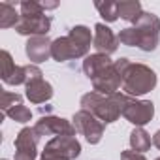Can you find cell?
Returning <instances> with one entry per match:
<instances>
[{
    "label": "cell",
    "mask_w": 160,
    "mask_h": 160,
    "mask_svg": "<svg viewBox=\"0 0 160 160\" xmlns=\"http://www.w3.org/2000/svg\"><path fill=\"white\" fill-rule=\"evenodd\" d=\"M126 98H128V94H124V92H115L111 96H104V94L91 91L81 96V109L91 111L104 124H111L122 115Z\"/></svg>",
    "instance_id": "cell-1"
},
{
    "label": "cell",
    "mask_w": 160,
    "mask_h": 160,
    "mask_svg": "<svg viewBox=\"0 0 160 160\" xmlns=\"http://www.w3.org/2000/svg\"><path fill=\"white\" fill-rule=\"evenodd\" d=\"M154 87H156V73L147 64L132 62L122 75V91H124V94H128L132 98L143 96V94L151 92Z\"/></svg>",
    "instance_id": "cell-2"
},
{
    "label": "cell",
    "mask_w": 160,
    "mask_h": 160,
    "mask_svg": "<svg viewBox=\"0 0 160 160\" xmlns=\"http://www.w3.org/2000/svg\"><path fill=\"white\" fill-rule=\"evenodd\" d=\"M81 154V143L75 136H55L45 143L40 160H75Z\"/></svg>",
    "instance_id": "cell-3"
},
{
    "label": "cell",
    "mask_w": 160,
    "mask_h": 160,
    "mask_svg": "<svg viewBox=\"0 0 160 160\" xmlns=\"http://www.w3.org/2000/svg\"><path fill=\"white\" fill-rule=\"evenodd\" d=\"M134 28H138L139 32V38H141V43H139V49L141 51H154L158 47V42H160V17L151 13V12H143L138 21L134 23Z\"/></svg>",
    "instance_id": "cell-4"
},
{
    "label": "cell",
    "mask_w": 160,
    "mask_h": 160,
    "mask_svg": "<svg viewBox=\"0 0 160 160\" xmlns=\"http://www.w3.org/2000/svg\"><path fill=\"white\" fill-rule=\"evenodd\" d=\"M72 122H73L75 130L81 134V136H85V139H87L91 145H96V143L102 141L104 130H106V128H104V122H102L100 119H96L91 111L79 109L77 113H73Z\"/></svg>",
    "instance_id": "cell-5"
},
{
    "label": "cell",
    "mask_w": 160,
    "mask_h": 160,
    "mask_svg": "<svg viewBox=\"0 0 160 160\" xmlns=\"http://www.w3.org/2000/svg\"><path fill=\"white\" fill-rule=\"evenodd\" d=\"M122 117L128 122H132L136 128L138 126L143 128L154 117V104L151 100H138V98L128 96L122 108Z\"/></svg>",
    "instance_id": "cell-6"
},
{
    "label": "cell",
    "mask_w": 160,
    "mask_h": 160,
    "mask_svg": "<svg viewBox=\"0 0 160 160\" xmlns=\"http://www.w3.org/2000/svg\"><path fill=\"white\" fill-rule=\"evenodd\" d=\"M36 134L42 136H75V126L73 122L62 119V117H55V115H45L42 117L36 124H34Z\"/></svg>",
    "instance_id": "cell-7"
},
{
    "label": "cell",
    "mask_w": 160,
    "mask_h": 160,
    "mask_svg": "<svg viewBox=\"0 0 160 160\" xmlns=\"http://www.w3.org/2000/svg\"><path fill=\"white\" fill-rule=\"evenodd\" d=\"M38 139L34 128L25 126L15 136V158L13 160H36L38 156Z\"/></svg>",
    "instance_id": "cell-8"
},
{
    "label": "cell",
    "mask_w": 160,
    "mask_h": 160,
    "mask_svg": "<svg viewBox=\"0 0 160 160\" xmlns=\"http://www.w3.org/2000/svg\"><path fill=\"white\" fill-rule=\"evenodd\" d=\"M92 87H94V92L104 94V96H111L119 92V89L122 87V75L115 68V62L108 70H104L98 77L92 79Z\"/></svg>",
    "instance_id": "cell-9"
},
{
    "label": "cell",
    "mask_w": 160,
    "mask_h": 160,
    "mask_svg": "<svg viewBox=\"0 0 160 160\" xmlns=\"http://www.w3.org/2000/svg\"><path fill=\"white\" fill-rule=\"evenodd\" d=\"M17 34L21 36H47V32L51 30V17L49 15H38V17H23L15 27Z\"/></svg>",
    "instance_id": "cell-10"
},
{
    "label": "cell",
    "mask_w": 160,
    "mask_h": 160,
    "mask_svg": "<svg viewBox=\"0 0 160 160\" xmlns=\"http://www.w3.org/2000/svg\"><path fill=\"white\" fill-rule=\"evenodd\" d=\"M51 57L57 60V62H66V60H72V58H81V57H87V53L83 49H79L73 40L70 36H60L57 40H53V45H51Z\"/></svg>",
    "instance_id": "cell-11"
},
{
    "label": "cell",
    "mask_w": 160,
    "mask_h": 160,
    "mask_svg": "<svg viewBox=\"0 0 160 160\" xmlns=\"http://www.w3.org/2000/svg\"><path fill=\"white\" fill-rule=\"evenodd\" d=\"M96 53H102V55H111L117 51L119 47V38L115 36V32L104 25V23H96L94 25V42H92Z\"/></svg>",
    "instance_id": "cell-12"
},
{
    "label": "cell",
    "mask_w": 160,
    "mask_h": 160,
    "mask_svg": "<svg viewBox=\"0 0 160 160\" xmlns=\"http://www.w3.org/2000/svg\"><path fill=\"white\" fill-rule=\"evenodd\" d=\"M51 45H53V40H49V36H34V38H28L25 45V53L32 64H40L51 57Z\"/></svg>",
    "instance_id": "cell-13"
},
{
    "label": "cell",
    "mask_w": 160,
    "mask_h": 160,
    "mask_svg": "<svg viewBox=\"0 0 160 160\" xmlns=\"http://www.w3.org/2000/svg\"><path fill=\"white\" fill-rule=\"evenodd\" d=\"M25 89H27L25 94H27V98L32 104H43V102H47V100L53 98V87H51L49 81H45L43 77L28 81L25 85Z\"/></svg>",
    "instance_id": "cell-14"
},
{
    "label": "cell",
    "mask_w": 160,
    "mask_h": 160,
    "mask_svg": "<svg viewBox=\"0 0 160 160\" xmlns=\"http://www.w3.org/2000/svg\"><path fill=\"white\" fill-rule=\"evenodd\" d=\"M113 62H115V60H111L109 55L92 53V55H87V57H85V60H83V72H85V75L92 81L94 77H98V75H100L104 70H108Z\"/></svg>",
    "instance_id": "cell-15"
},
{
    "label": "cell",
    "mask_w": 160,
    "mask_h": 160,
    "mask_svg": "<svg viewBox=\"0 0 160 160\" xmlns=\"http://www.w3.org/2000/svg\"><path fill=\"white\" fill-rule=\"evenodd\" d=\"M68 36L73 40V43H75L79 49H83V51L89 55L91 43L94 42V36H92V32H91L89 27H85V25H75V27H72V30H70Z\"/></svg>",
    "instance_id": "cell-16"
},
{
    "label": "cell",
    "mask_w": 160,
    "mask_h": 160,
    "mask_svg": "<svg viewBox=\"0 0 160 160\" xmlns=\"http://www.w3.org/2000/svg\"><path fill=\"white\" fill-rule=\"evenodd\" d=\"M117 4H119V17L128 23H136L138 17L143 13L141 4L138 0H122V2H117Z\"/></svg>",
    "instance_id": "cell-17"
},
{
    "label": "cell",
    "mask_w": 160,
    "mask_h": 160,
    "mask_svg": "<svg viewBox=\"0 0 160 160\" xmlns=\"http://www.w3.org/2000/svg\"><path fill=\"white\" fill-rule=\"evenodd\" d=\"M21 15L10 2H0V28H12L17 27Z\"/></svg>",
    "instance_id": "cell-18"
},
{
    "label": "cell",
    "mask_w": 160,
    "mask_h": 160,
    "mask_svg": "<svg viewBox=\"0 0 160 160\" xmlns=\"http://www.w3.org/2000/svg\"><path fill=\"white\" fill-rule=\"evenodd\" d=\"M130 147L132 151H138V152H145L151 149V136L143 130V128H134L130 132Z\"/></svg>",
    "instance_id": "cell-19"
},
{
    "label": "cell",
    "mask_w": 160,
    "mask_h": 160,
    "mask_svg": "<svg viewBox=\"0 0 160 160\" xmlns=\"http://www.w3.org/2000/svg\"><path fill=\"white\" fill-rule=\"evenodd\" d=\"M94 8L104 17L106 23H115L119 19V4L117 2H94Z\"/></svg>",
    "instance_id": "cell-20"
},
{
    "label": "cell",
    "mask_w": 160,
    "mask_h": 160,
    "mask_svg": "<svg viewBox=\"0 0 160 160\" xmlns=\"http://www.w3.org/2000/svg\"><path fill=\"white\" fill-rule=\"evenodd\" d=\"M117 38H119V43H122V45H126V47H139V43H141L139 32H138V28H134V27L122 28V30L117 34Z\"/></svg>",
    "instance_id": "cell-21"
},
{
    "label": "cell",
    "mask_w": 160,
    "mask_h": 160,
    "mask_svg": "<svg viewBox=\"0 0 160 160\" xmlns=\"http://www.w3.org/2000/svg\"><path fill=\"white\" fill-rule=\"evenodd\" d=\"M4 115H8L12 121H15V122H21V124H25V122L32 121V111H30L27 106H23V104L10 108L8 111H4Z\"/></svg>",
    "instance_id": "cell-22"
},
{
    "label": "cell",
    "mask_w": 160,
    "mask_h": 160,
    "mask_svg": "<svg viewBox=\"0 0 160 160\" xmlns=\"http://www.w3.org/2000/svg\"><path fill=\"white\" fill-rule=\"evenodd\" d=\"M21 8V15L23 17H38V15H45L43 12V6L40 2H36V0H23V2L19 4Z\"/></svg>",
    "instance_id": "cell-23"
},
{
    "label": "cell",
    "mask_w": 160,
    "mask_h": 160,
    "mask_svg": "<svg viewBox=\"0 0 160 160\" xmlns=\"http://www.w3.org/2000/svg\"><path fill=\"white\" fill-rule=\"evenodd\" d=\"M0 64H2V70H0V75H2V81H6V79L13 73V70L17 68V64L13 62V58H12V55H10V51H2L0 53Z\"/></svg>",
    "instance_id": "cell-24"
},
{
    "label": "cell",
    "mask_w": 160,
    "mask_h": 160,
    "mask_svg": "<svg viewBox=\"0 0 160 160\" xmlns=\"http://www.w3.org/2000/svg\"><path fill=\"white\" fill-rule=\"evenodd\" d=\"M27 77H28V73H27V66H17L15 70H13V73L6 79V85H12V87H17V85H27Z\"/></svg>",
    "instance_id": "cell-25"
},
{
    "label": "cell",
    "mask_w": 160,
    "mask_h": 160,
    "mask_svg": "<svg viewBox=\"0 0 160 160\" xmlns=\"http://www.w3.org/2000/svg\"><path fill=\"white\" fill-rule=\"evenodd\" d=\"M19 104H23V98H21L17 92L2 91V104H0V108H2V113L8 111V109L13 108V106H19Z\"/></svg>",
    "instance_id": "cell-26"
},
{
    "label": "cell",
    "mask_w": 160,
    "mask_h": 160,
    "mask_svg": "<svg viewBox=\"0 0 160 160\" xmlns=\"http://www.w3.org/2000/svg\"><path fill=\"white\" fill-rule=\"evenodd\" d=\"M121 160H147L143 152H138V151H122L121 152Z\"/></svg>",
    "instance_id": "cell-27"
},
{
    "label": "cell",
    "mask_w": 160,
    "mask_h": 160,
    "mask_svg": "<svg viewBox=\"0 0 160 160\" xmlns=\"http://www.w3.org/2000/svg\"><path fill=\"white\" fill-rule=\"evenodd\" d=\"M152 145L160 149V130H156V132H154V136H152Z\"/></svg>",
    "instance_id": "cell-28"
},
{
    "label": "cell",
    "mask_w": 160,
    "mask_h": 160,
    "mask_svg": "<svg viewBox=\"0 0 160 160\" xmlns=\"http://www.w3.org/2000/svg\"><path fill=\"white\" fill-rule=\"evenodd\" d=\"M42 6H43V10H55L58 6V2H42Z\"/></svg>",
    "instance_id": "cell-29"
},
{
    "label": "cell",
    "mask_w": 160,
    "mask_h": 160,
    "mask_svg": "<svg viewBox=\"0 0 160 160\" xmlns=\"http://www.w3.org/2000/svg\"><path fill=\"white\" fill-rule=\"evenodd\" d=\"M154 160H160V156H158V158H154Z\"/></svg>",
    "instance_id": "cell-30"
},
{
    "label": "cell",
    "mask_w": 160,
    "mask_h": 160,
    "mask_svg": "<svg viewBox=\"0 0 160 160\" xmlns=\"http://www.w3.org/2000/svg\"><path fill=\"white\" fill-rule=\"evenodd\" d=\"M2 160H6V158H2Z\"/></svg>",
    "instance_id": "cell-31"
}]
</instances>
